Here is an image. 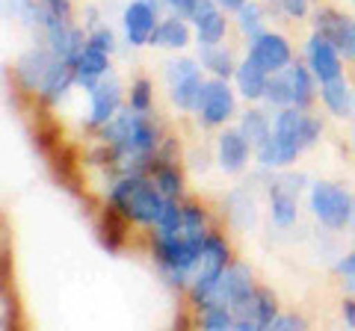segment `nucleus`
Returning a JSON list of instances; mask_svg holds the SVG:
<instances>
[{"mask_svg": "<svg viewBox=\"0 0 355 331\" xmlns=\"http://www.w3.org/2000/svg\"><path fill=\"white\" fill-rule=\"evenodd\" d=\"M89 92H92V116H89V121H92V125H107V121H113L119 101H121L119 83L116 80H101V83H95Z\"/></svg>", "mask_w": 355, "mask_h": 331, "instance_id": "obj_12", "label": "nucleus"}, {"mask_svg": "<svg viewBox=\"0 0 355 331\" xmlns=\"http://www.w3.org/2000/svg\"><path fill=\"white\" fill-rule=\"evenodd\" d=\"M249 57L258 65H263L266 71H282L291 62V45L282 36H275V33H261V36L252 39Z\"/></svg>", "mask_w": 355, "mask_h": 331, "instance_id": "obj_8", "label": "nucleus"}, {"mask_svg": "<svg viewBox=\"0 0 355 331\" xmlns=\"http://www.w3.org/2000/svg\"><path fill=\"white\" fill-rule=\"evenodd\" d=\"M169 6L178 9V15H193L196 6H198V0H169Z\"/></svg>", "mask_w": 355, "mask_h": 331, "instance_id": "obj_35", "label": "nucleus"}, {"mask_svg": "<svg viewBox=\"0 0 355 331\" xmlns=\"http://www.w3.org/2000/svg\"><path fill=\"white\" fill-rule=\"evenodd\" d=\"M202 323H205V328H210V331L237 328V323H234V311H231V307H225V305H210V307H205Z\"/></svg>", "mask_w": 355, "mask_h": 331, "instance_id": "obj_25", "label": "nucleus"}, {"mask_svg": "<svg viewBox=\"0 0 355 331\" xmlns=\"http://www.w3.org/2000/svg\"><path fill=\"white\" fill-rule=\"evenodd\" d=\"M338 269H340L343 275H349V278H352V275H355V251H352V255H347V258H343V260L338 263Z\"/></svg>", "mask_w": 355, "mask_h": 331, "instance_id": "obj_37", "label": "nucleus"}, {"mask_svg": "<svg viewBox=\"0 0 355 331\" xmlns=\"http://www.w3.org/2000/svg\"><path fill=\"white\" fill-rule=\"evenodd\" d=\"M3 328H9V296H3Z\"/></svg>", "mask_w": 355, "mask_h": 331, "instance_id": "obj_40", "label": "nucleus"}, {"mask_svg": "<svg viewBox=\"0 0 355 331\" xmlns=\"http://www.w3.org/2000/svg\"><path fill=\"white\" fill-rule=\"evenodd\" d=\"M110 62H107V53L98 51L92 45H86L83 53L74 60V71H77V83L86 86V89H92V86L101 80V77L107 74Z\"/></svg>", "mask_w": 355, "mask_h": 331, "instance_id": "obj_15", "label": "nucleus"}, {"mask_svg": "<svg viewBox=\"0 0 355 331\" xmlns=\"http://www.w3.org/2000/svg\"><path fill=\"white\" fill-rule=\"evenodd\" d=\"M249 157V139L243 130H225L219 136V163L225 172H240Z\"/></svg>", "mask_w": 355, "mask_h": 331, "instance_id": "obj_14", "label": "nucleus"}, {"mask_svg": "<svg viewBox=\"0 0 355 331\" xmlns=\"http://www.w3.org/2000/svg\"><path fill=\"white\" fill-rule=\"evenodd\" d=\"M231 311H234V323L237 328L243 331H261V328H270L272 319H275V299L266 290H252L246 293L243 299H237L231 305Z\"/></svg>", "mask_w": 355, "mask_h": 331, "instance_id": "obj_6", "label": "nucleus"}, {"mask_svg": "<svg viewBox=\"0 0 355 331\" xmlns=\"http://www.w3.org/2000/svg\"><path fill=\"white\" fill-rule=\"evenodd\" d=\"M296 219V198L291 193H282V190H272V222L275 225H293Z\"/></svg>", "mask_w": 355, "mask_h": 331, "instance_id": "obj_22", "label": "nucleus"}, {"mask_svg": "<svg viewBox=\"0 0 355 331\" xmlns=\"http://www.w3.org/2000/svg\"><path fill=\"white\" fill-rule=\"evenodd\" d=\"M154 184H157V190L163 195H178V193H181V175H178L175 169H169V166H160Z\"/></svg>", "mask_w": 355, "mask_h": 331, "instance_id": "obj_28", "label": "nucleus"}, {"mask_svg": "<svg viewBox=\"0 0 355 331\" xmlns=\"http://www.w3.org/2000/svg\"><path fill=\"white\" fill-rule=\"evenodd\" d=\"M311 211L329 228H343L352 216V198L331 184H317L311 190Z\"/></svg>", "mask_w": 355, "mask_h": 331, "instance_id": "obj_4", "label": "nucleus"}, {"mask_svg": "<svg viewBox=\"0 0 355 331\" xmlns=\"http://www.w3.org/2000/svg\"><path fill=\"white\" fill-rule=\"evenodd\" d=\"M193 21L202 45H219L222 36H225V15L214 6V0H198Z\"/></svg>", "mask_w": 355, "mask_h": 331, "instance_id": "obj_11", "label": "nucleus"}, {"mask_svg": "<svg viewBox=\"0 0 355 331\" xmlns=\"http://www.w3.org/2000/svg\"><path fill=\"white\" fill-rule=\"evenodd\" d=\"M198 113H202V118L207 121V125H222L231 109H234V98H231V89L222 80H210L205 83L202 89V98H198Z\"/></svg>", "mask_w": 355, "mask_h": 331, "instance_id": "obj_9", "label": "nucleus"}, {"mask_svg": "<svg viewBox=\"0 0 355 331\" xmlns=\"http://www.w3.org/2000/svg\"><path fill=\"white\" fill-rule=\"evenodd\" d=\"M44 6H48L51 12H57L60 18H69V0H44Z\"/></svg>", "mask_w": 355, "mask_h": 331, "instance_id": "obj_36", "label": "nucleus"}, {"mask_svg": "<svg viewBox=\"0 0 355 331\" xmlns=\"http://www.w3.org/2000/svg\"><path fill=\"white\" fill-rule=\"evenodd\" d=\"M338 48H343V53L355 60V21H347V30H343V39Z\"/></svg>", "mask_w": 355, "mask_h": 331, "instance_id": "obj_31", "label": "nucleus"}, {"mask_svg": "<svg viewBox=\"0 0 355 331\" xmlns=\"http://www.w3.org/2000/svg\"><path fill=\"white\" fill-rule=\"evenodd\" d=\"M237 21H240V30L243 33H246V36H261V33H263V12H261V9L258 6H254V3H243L240 9H237Z\"/></svg>", "mask_w": 355, "mask_h": 331, "instance_id": "obj_26", "label": "nucleus"}, {"mask_svg": "<svg viewBox=\"0 0 355 331\" xmlns=\"http://www.w3.org/2000/svg\"><path fill=\"white\" fill-rule=\"evenodd\" d=\"M284 80H287V89H291V104L293 107H308L311 104V77L302 65H291L284 71Z\"/></svg>", "mask_w": 355, "mask_h": 331, "instance_id": "obj_21", "label": "nucleus"}, {"mask_svg": "<svg viewBox=\"0 0 355 331\" xmlns=\"http://www.w3.org/2000/svg\"><path fill=\"white\" fill-rule=\"evenodd\" d=\"M104 136L113 142L119 157L125 160H146L148 154L157 145V136H154V127L142 118L137 109L133 113H125L113 121L104 125Z\"/></svg>", "mask_w": 355, "mask_h": 331, "instance_id": "obj_2", "label": "nucleus"}, {"mask_svg": "<svg viewBox=\"0 0 355 331\" xmlns=\"http://www.w3.org/2000/svg\"><path fill=\"white\" fill-rule=\"evenodd\" d=\"M154 9L148 3H142V0H137V3H130L125 9V33L130 39V45H146V42H151L154 36Z\"/></svg>", "mask_w": 355, "mask_h": 331, "instance_id": "obj_13", "label": "nucleus"}, {"mask_svg": "<svg viewBox=\"0 0 355 331\" xmlns=\"http://www.w3.org/2000/svg\"><path fill=\"white\" fill-rule=\"evenodd\" d=\"M243 134H246V139L254 142L258 148L272 136V134H270V125H266V118H263V113H246V116H243Z\"/></svg>", "mask_w": 355, "mask_h": 331, "instance_id": "obj_24", "label": "nucleus"}, {"mask_svg": "<svg viewBox=\"0 0 355 331\" xmlns=\"http://www.w3.org/2000/svg\"><path fill=\"white\" fill-rule=\"evenodd\" d=\"M343 311H347V323L355 328V302H347L343 305Z\"/></svg>", "mask_w": 355, "mask_h": 331, "instance_id": "obj_38", "label": "nucleus"}, {"mask_svg": "<svg viewBox=\"0 0 355 331\" xmlns=\"http://www.w3.org/2000/svg\"><path fill=\"white\" fill-rule=\"evenodd\" d=\"M270 71L263 69V65H258L252 57L246 60L237 69V89L246 95V98H261L266 95V83H270V77H266Z\"/></svg>", "mask_w": 355, "mask_h": 331, "instance_id": "obj_17", "label": "nucleus"}, {"mask_svg": "<svg viewBox=\"0 0 355 331\" xmlns=\"http://www.w3.org/2000/svg\"><path fill=\"white\" fill-rule=\"evenodd\" d=\"M151 107V83L148 80H137L130 89V109H137V113H146Z\"/></svg>", "mask_w": 355, "mask_h": 331, "instance_id": "obj_30", "label": "nucleus"}, {"mask_svg": "<svg viewBox=\"0 0 355 331\" xmlns=\"http://www.w3.org/2000/svg\"><path fill=\"white\" fill-rule=\"evenodd\" d=\"M225 263H228V249L219 237H207L205 240V249L196 260V287H193V296H205L210 287L219 281V275L225 272Z\"/></svg>", "mask_w": 355, "mask_h": 331, "instance_id": "obj_7", "label": "nucleus"}, {"mask_svg": "<svg viewBox=\"0 0 355 331\" xmlns=\"http://www.w3.org/2000/svg\"><path fill=\"white\" fill-rule=\"evenodd\" d=\"M335 48L338 45L331 39H326L323 33L311 36V42H308V60L320 80H335V77H340V60H338Z\"/></svg>", "mask_w": 355, "mask_h": 331, "instance_id": "obj_10", "label": "nucleus"}, {"mask_svg": "<svg viewBox=\"0 0 355 331\" xmlns=\"http://www.w3.org/2000/svg\"><path fill=\"white\" fill-rule=\"evenodd\" d=\"M71 80H77V71H74V62L62 60V62H53V69L48 71V77H44L42 83V98L44 101H57V98H62V92L71 86Z\"/></svg>", "mask_w": 355, "mask_h": 331, "instance_id": "obj_18", "label": "nucleus"}, {"mask_svg": "<svg viewBox=\"0 0 355 331\" xmlns=\"http://www.w3.org/2000/svg\"><path fill=\"white\" fill-rule=\"evenodd\" d=\"M166 77H169V86H172V101L184 109H193L198 107V98H202V71L196 69L193 60H175L166 65Z\"/></svg>", "mask_w": 355, "mask_h": 331, "instance_id": "obj_5", "label": "nucleus"}, {"mask_svg": "<svg viewBox=\"0 0 355 331\" xmlns=\"http://www.w3.org/2000/svg\"><path fill=\"white\" fill-rule=\"evenodd\" d=\"M166 198L157 186H151L139 178H125L113 186V207H119L121 216L137 219L142 225H157V216L163 211Z\"/></svg>", "mask_w": 355, "mask_h": 331, "instance_id": "obj_3", "label": "nucleus"}, {"mask_svg": "<svg viewBox=\"0 0 355 331\" xmlns=\"http://www.w3.org/2000/svg\"><path fill=\"white\" fill-rule=\"evenodd\" d=\"M202 62L205 69H210L216 77H228L234 71V62H231V53L225 48H216V45H205L202 51Z\"/></svg>", "mask_w": 355, "mask_h": 331, "instance_id": "obj_23", "label": "nucleus"}, {"mask_svg": "<svg viewBox=\"0 0 355 331\" xmlns=\"http://www.w3.org/2000/svg\"><path fill=\"white\" fill-rule=\"evenodd\" d=\"M219 6H225V9H240L243 3H246V0H216Z\"/></svg>", "mask_w": 355, "mask_h": 331, "instance_id": "obj_39", "label": "nucleus"}, {"mask_svg": "<svg viewBox=\"0 0 355 331\" xmlns=\"http://www.w3.org/2000/svg\"><path fill=\"white\" fill-rule=\"evenodd\" d=\"M116 211H119V207L107 211L104 225H101V240H104V246H107V249H119L121 237H125V222H121V219H116Z\"/></svg>", "mask_w": 355, "mask_h": 331, "instance_id": "obj_27", "label": "nucleus"}, {"mask_svg": "<svg viewBox=\"0 0 355 331\" xmlns=\"http://www.w3.org/2000/svg\"><path fill=\"white\" fill-rule=\"evenodd\" d=\"M270 328H279V331H291V328H302V323H299L296 316H275Z\"/></svg>", "mask_w": 355, "mask_h": 331, "instance_id": "obj_34", "label": "nucleus"}, {"mask_svg": "<svg viewBox=\"0 0 355 331\" xmlns=\"http://www.w3.org/2000/svg\"><path fill=\"white\" fill-rule=\"evenodd\" d=\"M266 101H270V104H279V107H293V104H291V89H287L284 74L266 83Z\"/></svg>", "mask_w": 355, "mask_h": 331, "instance_id": "obj_29", "label": "nucleus"}, {"mask_svg": "<svg viewBox=\"0 0 355 331\" xmlns=\"http://www.w3.org/2000/svg\"><path fill=\"white\" fill-rule=\"evenodd\" d=\"M282 9L293 18H302L308 12V0H282Z\"/></svg>", "mask_w": 355, "mask_h": 331, "instance_id": "obj_33", "label": "nucleus"}, {"mask_svg": "<svg viewBox=\"0 0 355 331\" xmlns=\"http://www.w3.org/2000/svg\"><path fill=\"white\" fill-rule=\"evenodd\" d=\"M187 42H190V30H187V24L178 18L163 21L151 36V45H157V48H184Z\"/></svg>", "mask_w": 355, "mask_h": 331, "instance_id": "obj_19", "label": "nucleus"}, {"mask_svg": "<svg viewBox=\"0 0 355 331\" xmlns=\"http://www.w3.org/2000/svg\"><path fill=\"white\" fill-rule=\"evenodd\" d=\"M320 136V125L314 118H308L296 109H284V113L275 118V130L272 136L258 148L261 166H284L293 163L299 157V151L314 145V139Z\"/></svg>", "mask_w": 355, "mask_h": 331, "instance_id": "obj_1", "label": "nucleus"}, {"mask_svg": "<svg viewBox=\"0 0 355 331\" xmlns=\"http://www.w3.org/2000/svg\"><path fill=\"white\" fill-rule=\"evenodd\" d=\"M89 45L98 48V51H104V53H110V51H113V33H110V30H98L95 36L89 39Z\"/></svg>", "mask_w": 355, "mask_h": 331, "instance_id": "obj_32", "label": "nucleus"}, {"mask_svg": "<svg viewBox=\"0 0 355 331\" xmlns=\"http://www.w3.org/2000/svg\"><path fill=\"white\" fill-rule=\"evenodd\" d=\"M323 101L335 116H349L352 113V95L347 83L335 77V80H323Z\"/></svg>", "mask_w": 355, "mask_h": 331, "instance_id": "obj_20", "label": "nucleus"}, {"mask_svg": "<svg viewBox=\"0 0 355 331\" xmlns=\"http://www.w3.org/2000/svg\"><path fill=\"white\" fill-rule=\"evenodd\" d=\"M53 69V62L51 57L44 51H30L27 57H21L18 60V77H21V83L27 86V89H42V83H44V77H48V71Z\"/></svg>", "mask_w": 355, "mask_h": 331, "instance_id": "obj_16", "label": "nucleus"}]
</instances>
